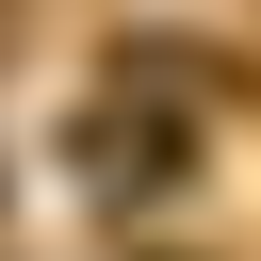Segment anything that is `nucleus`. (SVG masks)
<instances>
[{
  "label": "nucleus",
  "mask_w": 261,
  "mask_h": 261,
  "mask_svg": "<svg viewBox=\"0 0 261 261\" xmlns=\"http://www.w3.org/2000/svg\"><path fill=\"white\" fill-rule=\"evenodd\" d=\"M179 163H196V147H179V114H163V98H130V82H114V98L82 114V179H98V196H163Z\"/></svg>",
  "instance_id": "f257e3e1"
},
{
  "label": "nucleus",
  "mask_w": 261,
  "mask_h": 261,
  "mask_svg": "<svg viewBox=\"0 0 261 261\" xmlns=\"http://www.w3.org/2000/svg\"><path fill=\"white\" fill-rule=\"evenodd\" d=\"M0 49H16V0H0Z\"/></svg>",
  "instance_id": "f03ea898"
}]
</instances>
